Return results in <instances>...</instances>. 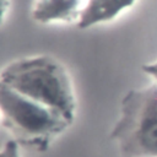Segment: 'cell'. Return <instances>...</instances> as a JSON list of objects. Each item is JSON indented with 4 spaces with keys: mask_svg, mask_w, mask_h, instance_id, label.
Instances as JSON below:
<instances>
[{
    "mask_svg": "<svg viewBox=\"0 0 157 157\" xmlns=\"http://www.w3.org/2000/svg\"><path fill=\"white\" fill-rule=\"evenodd\" d=\"M1 85L28 97L64 118H74L75 101L69 74L54 58L40 55L16 60L4 67Z\"/></svg>",
    "mask_w": 157,
    "mask_h": 157,
    "instance_id": "6da1fadb",
    "label": "cell"
},
{
    "mask_svg": "<svg viewBox=\"0 0 157 157\" xmlns=\"http://www.w3.org/2000/svg\"><path fill=\"white\" fill-rule=\"evenodd\" d=\"M112 137L123 157H157V83L125 96Z\"/></svg>",
    "mask_w": 157,
    "mask_h": 157,
    "instance_id": "7a4b0ae2",
    "label": "cell"
},
{
    "mask_svg": "<svg viewBox=\"0 0 157 157\" xmlns=\"http://www.w3.org/2000/svg\"><path fill=\"white\" fill-rule=\"evenodd\" d=\"M0 107L4 120L17 134L31 139L50 137L69 123L48 107L1 85Z\"/></svg>",
    "mask_w": 157,
    "mask_h": 157,
    "instance_id": "3957f363",
    "label": "cell"
},
{
    "mask_svg": "<svg viewBox=\"0 0 157 157\" xmlns=\"http://www.w3.org/2000/svg\"><path fill=\"white\" fill-rule=\"evenodd\" d=\"M135 0H88L82 9L78 26L87 28L114 18L124 9L131 6Z\"/></svg>",
    "mask_w": 157,
    "mask_h": 157,
    "instance_id": "277c9868",
    "label": "cell"
},
{
    "mask_svg": "<svg viewBox=\"0 0 157 157\" xmlns=\"http://www.w3.org/2000/svg\"><path fill=\"white\" fill-rule=\"evenodd\" d=\"M82 0H36L33 17L38 22H52L71 18Z\"/></svg>",
    "mask_w": 157,
    "mask_h": 157,
    "instance_id": "5b68a950",
    "label": "cell"
},
{
    "mask_svg": "<svg viewBox=\"0 0 157 157\" xmlns=\"http://www.w3.org/2000/svg\"><path fill=\"white\" fill-rule=\"evenodd\" d=\"M1 157H20L18 155V148L15 141H7L2 150H1Z\"/></svg>",
    "mask_w": 157,
    "mask_h": 157,
    "instance_id": "8992f818",
    "label": "cell"
},
{
    "mask_svg": "<svg viewBox=\"0 0 157 157\" xmlns=\"http://www.w3.org/2000/svg\"><path fill=\"white\" fill-rule=\"evenodd\" d=\"M144 70H145L150 76H152V77L157 81V61L145 65V66H144Z\"/></svg>",
    "mask_w": 157,
    "mask_h": 157,
    "instance_id": "52a82bcc",
    "label": "cell"
}]
</instances>
